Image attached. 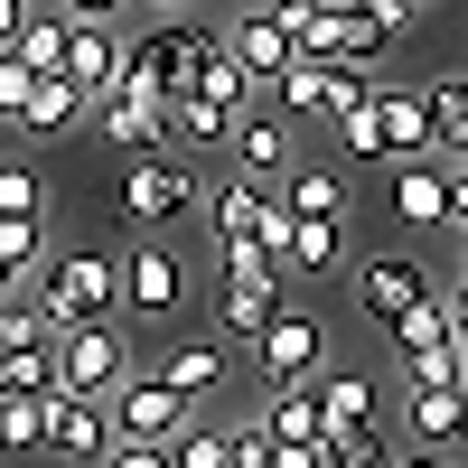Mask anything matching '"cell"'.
I'll use <instances>...</instances> for the list:
<instances>
[{
  "instance_id": "b9f144b4",
  "label": "cell",
  "mask_w": 468,
  "mask_h": 468,
  "mask_svg": "<svg viewBox=\"0 0 468 468\" xmlns=\"http://www.w3.org/2000/svg\"><path fill=\"white\" fill-rule=\"evenodd\" d=\"M394 468H459V459H450V450H403Z\"/></svg>"
},
{
  "instance_id": "6da1fadb",
  "label": "cell",
  "mask_w": 468,
  "mask_h": 468,
  "mask_svg": "<svg viewBox=\"0 0 468 468\" xmlns=\"http://www.w3.org/2000/svg\"><path fill=\"white\" fill-rule=\"evenodd\" d=\"M28 300L48 309L57 337H66V328H94V319L122 309V262H112V253H48V271H37Z\"/></svg>"
},
{
  "instance_id": "74e56055",
  "label": "cell",
  "mask_w": 468,
  "mask_h": 468,
  "mask_svg": "<svg viewBox=\"0 0 468 468\" xmlns=\"http://www.w3.org/2000/svg\"><path fill=\"white\" fill-rule=\"evenodd\" d=\"M103 468H169V441H112Z\"/></svg>"
},
{
  "instance_id": "e575fe53",
  "label": "cell",
  "mask_w": 468,
  "mask_h": 468,
  "mask_svg": "<svg viewBox=\"0 0 468 468\" xmlns=\"http://www.w3.org/2000/svg\"><path fill=\"white\" fill-rule=\"evenodd\" d=\"M328 132H337V150H346V160H375V94L346 112V122H328Z\"/></svg>"
},
{
  "instance_id": "603a6c76",
  "label": "cell",
  "mask_w": 468,
  "mask_h": 468,
  "mask_svg": "<svg viewBox=\"0 0 468 468\" xmlns=\"http://www.w3.org/2000/svg\"><path fill=\"white\" fill-rule=\"evenodd\" d=\"M225 132H234V112H216L207 94H169V112H160L169 150H225Z\"/></svg>"
},
{
  "instance_id": "ac0fdd59",
  "label": "cell",
  "mask_w": 468,
  "mask_h": 468,
  "mask_svg": "<svg viewBox=\"0 0 468 468\" xmlns=\"http://www.w3.org/2000/svg\"><path fill=\"white\" fill-rule=\"evenodd\" d=\"M459 403H468V384H403V441L412 450H450V431H459Z\"/></svg>"
},
{
  "instance_id": "44dd1931",
  "label": "cell",
  "mask_w": 468,
  "mask_h": 468,
  "mask_svg": "<svg viewBox=\"0 0 468 468\" xmlns=\"http://www.w3.org/2000/svg\"><path fill=\"white\" fill-rule=\"evenodd\" d=\"M48 207H57L48 169H37L28 150H0V225H48Z\"/></svg>"
},
{
  "instance_id": "bcb514c9",
  "label": "cell",
  "mask_w": 468,
  "mask_h": 468,
  "mask_svg": "<svg viewBox=\"0 0 468 468\" xmlns=\"http://www.w3.org/2000/svg\"><path fill=\"white\" fill-rule=\"evenodd\" d=\"M403 10H412V19H421V10H441V0H403Z\"/></svg>"
},
{
  "instance_id": "5b68a950",
  "label": "cell",
  "mask_w": 468,
  "mask_h": 468,
  "mask_svg": "<svg viewBox=\"0 0 468 468\" xmlns=\"http://www.w3.org/2000/svg\"><path fill=\"white\" fill-rule=\"evenodd\" d=\"M431 291H441V271L421 253H366V262H346V300H356L375 328H394L403 309H421Z\"/></svg>"
},
{
  "instance_id": "f546056e",
  "label": "cell",
  "mask_w": 468,
  "mask_h": 468,
  "mask_svg": "<svg viewBox=\"0 0 468 468\" xmlns=\"http://www.w3.org/2000/svg\"><path fill=\"white\" fill-rule=\"evenodd\" d=\"M169 468H234V441H225V421H187V431L169 441Z\"/></svg>"
},
{
  "instance_id": "e0dca14e",
  "label": "cell",
  "mask_w": 468,
  "mask_h": 468,
  "mask_svg": "<svg viewBox=\"0 0 468 468\" xmlns=\"http://www.w3.org/2000/svg\"><path fill=\"white\" fill-rule=\"evenodd\" d=\"M150 375H160V384H169L178 403H197V412H207V394H216V384H225L234 366H225V337L207 328V337H178V346H169V356L150 366Z\"/></svg>"
},
{
  "instance_id": "9a60e30c",
  "label": "cell",
  "mask_w": 468,
  "mask_h": 468,
  "mask_svg": "<svg viewBox=\"0 0 468 468\" xmlns=\"http://www.w3.org/2000/svg\"><path fill=\"white\" fill-rule=\"evenodd\" d=\"M103 450H112V412L75 403V394H48V459L57 468H103Z\"/></svg>"
},
{
  "instance_id": "5bb4252c",
  "label": "cell",
  "mask_w": 468,
  "mask_h": 468,
  "mask_svg": "<svg viewBox=\"0 0 468 468\" xmlns=\"http://www.w3.org/2000/svg\"><path fill=\"white\" fill-rule=\"evenodd\" d=\"M319 421H328V441L384 431V384H375L366 366H328V375H319Z\"/></svg>"
},
{
  "instance_id": "f6af8a7d",
  "label": "cell",
  "mask_w": 468,
  "mask_h": 468,
  "mask_svg": "<svg viewBox=\"0 0 468 468\" xmlns=\"http://www.w3.org/2000/svg\"><path fill=\"white\" fill-rule=\"evenodd\" d=\"M262 10H282V19H291V10H309V0H262Z\"/></svg>"
},
{
  "instance_id": "d4e9b609",
  "label": "cell",
  "mask_w": 468,
  "mask_h": 468,
  "mask_svg": "<svg viewBox=\"0 0 468 468\" xmlns=\"http://www.w3.org/2000/svg\"><path fill=\"white\" fill-rule=\"evenodd\" d=\"M282 271H300V282H319V271H346V225L291 216V253H282Z\"/></svg>"
},
{
  "instance_id": "d6a6232c",
  "label": "cell",
  "mask_w": 468,
  "mask_h": 468,
  "mask_svg": "<svg viewBox=\"0 0 468 468\" xmlns=\"http://www.w3.org/2000/svg\"><path fill=\"white\" fill-rule=\"evenodd\" d=\"M403 450L384 441V431H366V441H328V468H394Z\"/></svg>"
},
{
  "instance_id": "836d02e7",
  "label": "cell",
  "mask_w": 468,
  "mask_h": 468,
  "mask_svg": "<svg viewBox=\"0 0 468 468\" xmlns=\"http://www.w3.org/2000/svg\"><path fill=\"white\" fill-rule=\"evenodd\" d=\"M28 94H37V75L19 66V57H0V122L19 132V112H28Z\"/></svg>"
},
{
  "instance_id": "1f68e13d",
  "label": "cell",
  "mask_w": 468,
  "mask_h": 468,
  "mask_svg": "<svg viewBox=\"0 0 468 468\" xmlns=\"http://www.w3.org/2000/svg\"><path fill=\"white\" fill-rule=\"evenodd\" d=\"M394 366H403V384H468V375H459V337L431 346V356H394Z\"/></svg>"
},
{
  "instance_id": "4fadbf2b",
  "label": "cell",
  "mask_w": 468,
  "mask_h": 468,
  "mask_svg": "<svg viewBox=\"0 0 468 468\" xmlns=\"http://www.w3.org/2000/svg\"><path fill=\"white\" fill-rule=\"evenodd\" d=\"M197 216H207V234H216V244H262V225L282 216V197H271L262 178H234V169H225L207 197H197Z\"/></svg>"
},
{
  "instance_id": "4316f807",
  "label": "cell",
  "mask_w": 468,
  "mask_h": 468,
  "mask_svg": "<svg viewBox=\"0 0 468 468\" xmlns=\"http://www.w3.org/2000/svg\"><path fill=\"white\" fill-rule=\"evenodd\" d=\"M0 459H48V394L0 403Z\"/></svg>"
},
{
  "instance_id": "7dc6e473",
  "label": "cell",
  "mask_w": 468,
  "mask_h": 468,
  "mask_svg": "<svg viewBox=\"0 0 468 468\" xmlns=\"http://www.w3.org/2000/svg\"><path fill=\"white\" fill-rule=\"evenodd\" d=\"M459 375H468V346H459Z\"/></svg>"
},
{
  "instance_id": "d6986e66",
  "label": "cell",
  "mask_w": 468,
  "mask_h": 468,
  "mask_svg": "<svg viewBox=\"0 0 468 468\" xmlns=\"http://www.w3.org/2000/svg\"><path fill=\"white\" fill-rule=\"evenodd\" d=\"M262 431L282 450H328V421H319V384H282V394H262Z\"/></svg>"
},
{
  "instance_id": "ba28073f",
  "label": "cell",
  "mask_w": 468,
  "mask_h": 468,
  "mask_svg": "<svg viewBox=\"0 0 468 468\" xmlns=\"http://www.w3.org/2000/svg\"><path fill=\"white\" fill-rule=\"evenodd\" d=\"M216 57H225V28H207V19H160L150 37H132V66H150L169 94H187Z\"/></svg>"
},
{
  "instance_id": "8fae6325",
  "label": "cell",
  "mask_w": 468,
  "mask_h": 468,
  "mask_svg": "<svg viewBox=\"0 0 468 468\" xmlns=\"http://www.w3.org/2000/svg\"><path fill=\"white\" fill-rule=\"evenodd\" d=\"M103 412H112V441H178L187 421H207L197 403H178V394H169V384L150 375V366H141V375H132L122 394L103 403Z\"/></svg>"
},
{
  "instance_id": "4dcf8cb0",
  "label": "cell",
  "mask_w": 468,
  "mask_h": 468,
  "mask_svg": "<svg viewBox=\"0 0 468 468\" xmlns=\"http://www.w3.org/2000/svg\"><path fill=\"white\" fill-rule=\"evenodd\" d=\"M187 94H207L216 112H253V94H262V85H253V75L234 66V57H216V66H207V75H197V85H187Z\"/></svg>"
},
{
  "instance_id": "8992f818",
  "label": "cell",
  "mask_w": 468,
  "mask_h": 468,
  "mask_svg": "<svg viewBox=\"0 0 468 468\" xmlns=\"http://www.w3.org/2000/svg\"><path fill=\"white\" fill-rule=\"evenodd\" d=\"M197 169L178 160V150H150V160H132L122 169V216L141 225V234H160V225H178V216H197Z\"/></svg>"
},
{
  "instance_id": "ab89813d",
  "label": "cell",
  "mask_w": 468,
  "mask_h": 468,
  "mask_svg": "<svg viewBox=\"0 0 468 468\" xmlns=\"http://www.w3.org/2000/svg\"><path fill=\"white\" fill-rule=\"evenodd\" d=\"M450 234L468 244V160H450Z\"/></svg>"
},
{
  "instance_id": "2e32d148",
  "label": "cell",
  "mask_w": 468,
  "mask_h": 468,
  "mask_svg": "<svg viewBox=\"0 0 468 468\" xmlns=\"http://www.w3.org/2000/svg\"><path fill=\"white\" fill-rule=\"evenodd\" d=\"M122 57H132L122 28H66V66H57V75H66L85 103H103L112 85H122Z\"/></svg>"
},
{
  "instance_id": "83f0119b",
  "label": "cell",
  "mask_w": 468,
  "mask_h": 468,
  "mask_svg": "<svg viewBox=\"0 0 468 468\" xmlns=\"http://www.w3.org/2000/svg\"><path fill=\"white\" fill-rule=\"evenodd\" d=\"M28 75H57L66 66V10H28V28H19V48H10Z\"/></svg>"
},
{
  "instance_id": "ee69618b",
  "label": "cell",
  "mask_w": 468,
  "mask_h": 468,
  "mask_svg": "<svg viewBox=\"0 0 468 468\" xmlns=\"http://www.w3.org/2000/svg\"><path fill=\"white\" fill-rule=\"evenodd\" d=\"M150 10H160V19H187V10H197V0H150Z\"/></svg>"
},
{
  "instance_id": "9c48e42d",
  "label": "cell",
  "mask_w": 468,
  "mask_h": 468,
  "mask_svg": "<svg viewBox=\"0 0 468 468\" xmlns=\"http://www.w3.org/2000/svg\"><path fill=\"white\" fill-rule=\"evenodd\" d=\"M412 160H441L431 103H421V85H394V75H384L375 85V169H412Z\"/></svg>"
},
{
  "instance_id": "7a4b0ae2",
  "label": "cell",
  "mask_w": 468,
  "mask_h": 468,
  "mask_svg": "<svg viewBox=\"0 0 468 468\" xmlns=\"http://www.w3.org/2000/svg\"><path fill=\"white\" fill-rule=\"evenodd\" d=\"M48 366H57V394H75V403H112V394H122V384L141 375V366H132V328H122V319L66 328Z\"/></svg>"
},
{
  "instance_id": "ffe728a7",
  "label": "cell",
  "mask_w": 468,
  "mask_h": 468,
  "mask_svg": "<svg viewBox=\"0 0 468 468\" xmlns=\"http://www.w3.org/2000/svg\"><path fill=\"white\" fill-rule=\"evenodd\" d=\"M394 225H412V234L450 225V169H441V160H412V169H394Z\"/></svg>"
},
{
  "instance_id": "7bdbcfd3",
  "label": "cell",
  "mask_w": 468,
  "mask_h": 468,
  "mask_svg": "<svg viewBox=\"0 0 468 468\" xmlns=\"http://www.w3.org/2000/svg\"><path fill=\"white\" fill-rule=\"evenodd\" d=\"M450 459H468V403H459V431H450Z\"/></svg>"
},
{
  "instance_id": "52a82bcc",
  "label": "cell",
  "mask_w": 468,
  "mask_h": 468,
  "mask_svg": "<svg viewBox=\"0 0 468 468\" xmlns=\"http://www.w3.org/2000/svg\"><path fill=\"white\" fill-rule=\"evenodd\" d=\"M178 309H187V262H178L169 234H141V253L122 262V319L132 328H169Z\"/></svg>"
},
{
  "instance_id": "484cf974",
  "label": "cell",
  "mask_w": 468,
  "mask_h": 468,
  "mask_svg": "<svg viewBox=\"0 0 468 468\" xmlns=\"http://www.w3.org/2000/svg\"><path fill=\"white\" fill-rule=\"evenodd\" d=\"M421 103H431L441 169H450V160H468V75H431V85H421Z\"/></svg>"
},
{
  "instance_id": "8d00e7d4",
  "label": "cell",
  "mask_w": 468,
  "mask_h": 468,
  "mask_svg": "<svg viewBox=\"0 0 468 468\" xmlns=\"http://www.w3.org/2000/svg\"><path fill=\"white\" fill-rule=\"evenodd\" d=\"M328 10H356V19H375L384 37H403V28H412V10H403V0H328Z\"/></svg>"
},
{
  "instance_id": "60d3db41",
  "label": "cell",
  "mask_w": 468,
  "mask_h": 468,
  "mask_svg": "<svg viewBox=\"0 0 468 468\" xmlns=\"http://www.w3.org/2000/svg\"><path fill=\"white\" fill-rule=\"evenodd\" d=\"M441 309H450V337L468 346V282H459V291H441Z\"/></svg>"
},
{
  "instance_id": "7402d4cb",
  "label": "cell",
  "mask_w": 468,
  "mask_h": 468,
  "mask_svg": "<svg viewBox=\"0 0 468 468\" xmlns=\"http://www.w3.org/2000/svg\"><path fill=\"white\" fill-rule=\"evenodd\" d=\"M271 197H282L291 216H319V225H346V178L328 169V160H300L282 187H271Z\"/></svg>"
},
{
  "instance_id": "d590c367",
  "label": "cell",
  "mask_w": 468,
  "mask_h": 468,
  "mask_svg": "<svg viewBox=\"0 0 468 468\" xmlns=\"http://www.w3.org/2000/svg\"><path fill=\"white\" fill-rule=\"evenodd\" d=\"M225 441H234V468H271V431L244 412V421H225Z\"/></svg>"
},
{
  "instance_id": "277c9868",
  "label": "cell",
  "mask_w": 468,
  "mask_h": 468,
  "mask_svg": "<svg viewBox=\"0 0 468 468\" xmlns=\"http://www.w3.org/2000/svg\"><path fill=\"white\" fill-rule=\"evenodd\" d=\"M244 356H253V375H262V394H282V384H319L337 356H328V328H319V309H271V319H262V337L244 346Z\"/></svg>"
},
{
  "instance_id": "3957f363",
  "label": "cell",
  "mask_w": 468,
  "mask_h": 468,
  "mask_svg": "<svg viewBox=\"0 0 468 468\" xmlns=\"http://www.w3.org/2000/svg\"><path fill=\"white\" fill-rule=\"evenodd\" d=\"M384 85V75H366V66H319V57H300V66H282L271 75V112H282V122H346V112H356L366 94Z\"/></svg>"
},
{
  "instance_id": "30bf717a",
  "label": "cell",
  "mask_w": 468,
  "mask_h": 468,
  "mask_svg": "<svg viewBox=\"0 0 468 468\" xmlns=\"http://www.w3.org/2000/svg\"><path fill=\"white\" fill-rule=\"evenodd\" d=\"M225 169H234V178H262V187H282V178L300 169V141H291V122H282L271 103L234 112V132H225Z\"/></svg>"
},
{
  "instance_id": "f1b7e54d",
  "label": "cell",
  "mask_w": 468,
  "mask_h": 468,
  "mask_svg": "<svg viewBox=\"0 0 468 468\" xmlns=\"http://www.w3.org/2000/svg\"><path fill=\"white\" fill-rule=\"evenodd\" d=\"M384 337H394V356H431V346H450V309H441V291L421 300V309H403Z\"/></svg>"
},
{
  "instance_id": "f35d334b",
  "label": "cell",
  "mask_w": 468,
  "mask_h": 468,
  "mask_svg": "<svg viewBox=\"0 0 468 468\" xmlns=\"http://www.w3.org/2000/svg\"><path fill=\"white\" fill-rule=\"evenodd\" d=\"M48 10H66V28H112L122 0H48Z\"/></svg>"
},
{
  "instance_id": "cb8c5ba5",
  "label": "cell",
  "mask_w": 468,
  "mask_h": 468,
  "mask_svg": "<svg viewBox=\"0 0 468 468\" xmlns=\"http://www.w3.org/2000/svg\"><path fill=\"white\" fill-rule=\"evenodd\" d=\"M85 94H75L66 85V75H37V94H28V112H19V141H57V132H75V122H85Z\"/></svg>"
},
{
  "instance_id": "7c38bea8",
  "label": "cell",
  "mask_w": 468,
  "mask_h": 468,
  "mask_svg": "<svg viewBox=\"0 0 468 468\" xmlns=\"http://www.w3.org/2000/svg\"><path fill=\"white\" fill-rule=\"evenodd\" d=\"M225 57L253 75V85H271L282 66H300V48H291V19L282 10H262V0H234V19H225Z\"/></svg>"
}]
</instances>
